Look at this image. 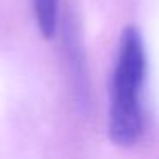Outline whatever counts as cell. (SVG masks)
I'll list each match as a JSON object with an SVG mask.
<instances>
[{
  "instance_id": "obj_1",
  "label": "cell",
  "mask_w": 159,
  "mask_h": 159,
  "mask_svg": "<svg viewBox=\"0 0 159 159\" xmlns=\"http://www.w3.org/2000/svg\"><path fill=\"white\" fill-rule=\"evenodd\" d=\"M147 74V57L142 36L128 26L120 36L116 62L111 75L108 134L113 144L130 147L144 130L142 91Z\"/></svg>"
},
{
  "instance_id": "obj_2",
  "label": "cell",
  "mask_w": 159,
  "mask_h": 159,
  "mask_svg": "<svg viewBox=\"0 0 159 159\" xmlns=\"http://www.w3.org/2000/svg\"><path fill=\"white\" fill-rule=\"evenodd\" d=\"M38 29L45 38H53L58 19V0H33Z\"/></svg>"
}]
</instances>
